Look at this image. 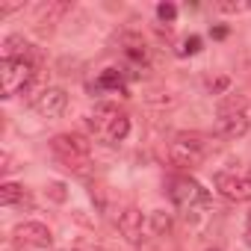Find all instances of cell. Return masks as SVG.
<instances>
[{"label":"cell","mask_w":251,"mask_h":251,"mask_svg":"<svg viewBox=\"0 0 251 251\" xmlns=\"http://www.w3.org/2000/svg\"><path fill=\"white\" fill-rule=\"evenodd\" d=\"M48 198H50V201H56V204H62V201L68 198V192H65V183H59V180L48 183Z\"/></svg>","instance_id":"cell-18"},{"label":"cell","mask_w":251,"mask_h":251,"mask_svg":"<svg viewBox=\"0 0 251 251\" xmlns=\"http://www.w3.org/2000/svg\"><path fill=\"white\" fill-rule=\"evenodd\" d=\"M68 9H71L68 3H45L39 6V24H56Z\"/></svg>","instance_id":"cell-14"},{"label":"cell","mask_w":251,"mask_h":251,"mask_svg":"<svg viewBox=\"0 0 251 251\" xmlns=\"http://www.w3.org/2000/svg\"><path fill=\"white\" fill-rule=\"evenodd\" d=\"M127 133H130V118L124 115V112H118V115L106 124V127H103V136H106L109 142H121Z\"/></svg>","instance_id":"cell-11"},{"label":"cell","mask_w":251,"mask_h":251,"mask_svg":"<svg viewBox=\"0 0 251 251\" xmlns=\"http://www.w3.org/2000/svg\"><path fill=\"white\" fill-rule=\"evenodd\" d=\"M50 151L56 154V160L68 172H74L80 177H86L92 172V148H89V142L80 133H59V136H53L50 139Z\"/></svg>","instance_id":"cell-1"},{"label":"cell","mask_w":251,"mask_h":251,"mask_svg":"<svg viewBox=\"0 0 251 251\" xmlns=\"http://www.w3.org/2000/svg\"><path fill=\"white\" fill-rule=\"evenodd\" d=\"M245 242H248V248H251V225H248V230H245Z\"/></svg>","instance_id":"cell-23"},{"label":"cell","mask_w":251,"mask_h":251,"mask_svg":"<svg viewBox=\"0 0 251 251\" xmlns=\"http://www.w3.org/2000/svg\"><path fill=\"white\" fill-rule=\"evenodd\" d=\"M213 183L230 201H251V172H219Z\"/></svg>","instance_id":"cell-5"},{"label":"cell","mask_w":251,"mask_h":251,"mask_svg":"<svg viewBox=\"0 0 251 251\" xmlns=\"http://www.w3.org/2000/svg\"><path fill=\"white\" fill-rule=\"evenodd\" d=\"M207 251H222V248H207Z\"/></svg>","instance_id":"cell-24"},{"label":"cell","mask_w":251,"mask_h":251,"mask_svg":"<svg viewBox=\"0 0 251 251\" xmlns=\"http://www.w3.org/2000/svg\"><path fill=\"white\" fill-rule=\"evenodd\" d=\"M157 18H160L163 24H172V21L177 18V6H175V3H160V6H157Z\"/></svg>","instance_id":"cell-17"},{"label":"cell","mask_w":251,"mask_h":251,"mask_svg":"<svg viewBox=\"0 0 251 251\" xmlns=\"http://www.w3.org/2000/svg\"><path fill=\"white\" fill-rule=\"evenodd\" d=\"M216 133L222 139H242L248 133V112L245 109H219Z\"/></svg>","instance_id":"cell-7"},{"label":"cell","mask_w":251,"mask_h":251,"mask_svg":"<svg viewBox=\"0 0 251 251\" xmlns=\"http://www.w3.org/2000/svg\"><path fill=\"white\" fill-rule=\"evenodd\" d=\"M198 50H201V39H198V36L183 39V42H180V48H177V53H180V56H192V53H198Z\"/></svg>","instance_id":"cell-16"},{"label":"cell","mask_w":251,"mask_h":251,"mask_svg":"<svg viewBox=\"0 0 251 251\" xmlns=\"http://www.w3.org/2000/svg\"><path fill=\"white\" fill-rule=\"evenodd\" d=\"M71 251H103L100 245H95V242H77Z\"/></svg>","instance_id":"cell-21"},{"label":"cell","mask_w":251,"mask_h":251,"mask_svg":"<svg viewBox=\"0 0 251 251\" xmlns=\"http://www.w3.org/2000/svg\"><path fill=\"white\" fill-rule=\"evenodd\" d=\"M95 86H98V89H112V92H124V74H121L118 68H103Z\"/></svg>","instance_id":"cell-13"},{"label":"cell","mask_w":251,"mask_h":251,"mask_svg":"<svg viewBox=\"0 0 251 251\" xmlns=\"http://www.w3.org/2000/svg\"><path fill=\"white\" fill-rule=\"evenodd\" d=\"M3 59H33V45L24 36H9L3 42Z\"/></svg>","instance_id":"cell-10"},{"label":"cell","mask_w":251,"mask_h":251,"mask_svg":"<svg viewBox=\"0 0 251 251\" xmlns=\"http://www.w3.org/2000/svg\"><path fill=\"white\" fill-rule=\"evenodd\" d=\"M207 157V142L198 133H177L169 145V160L177 169H195Z\"/></svg>","instance_id":"cell-3"},{"label":"cell","mask_w":251,"mask_h":251,"mask_svg":"<svg viewBox=\"0 0 251 251\" xmlns=\"http://www.w3.org/2000/svg\"><path fill=\"white\" fill-rule=\"evenodd\" d=\"M169 198L175 207H183V210H195V207H207L210 204V195L207 189L192 180V177H175L169 183Z\"/></svg>","instance_id":"cell-4"},{"label":"cell","mask_w":251,"mask_h":251,"mask_svg":"<svg viewBox=\"0 0 251 251\" xmlns=\"http://www.w3.org/2000/svg\"><path fill=\"white\" fill-rule=\"evenodd\" d=\"M227 86H230V80H227V77L207 80V92H210V95H222V92H227Z\"/></svg>","instance_id":"cell-20"},{"label":"cell","mask_w":251,"mask_h":251,"mask_svg":"<svg viewBox=\"0 0 251 251\" xmlns=\"http://www.w3.org/2000/svg\"><path fill=\"white\" fill-rule=\"evenodd\" d=\"M118 230H121V236L127 239V242H139V236H142V213H139L136 207L121 210V216H118Z\"/></svg>","instance_id":"cell-9"},{"label":"cell","mask_w":251,"mask_h":251,"mask_svg":"<svg viewBox=\"0 0 251 251\" xmlns=\"http://www.w3.org/2000/svg\"><path fill=\"white\" fill-rule=\"evenodd\" d=\"M216 9L219 12H242V9H248V3L245 0H219Z\"/></svg>","instance_id":"cell-19"},{"label":"cell","mask_w":251,"mask_h":251,"mask_svg":"<svg viewBox=\"0 0 251 251\" xmlns=\"http://www.w3.org/2000/svg\"><path fill=\"white\" fill-rule=\"evenodd\" d=\"M15 239H18L21 245H27V248H50L53 233H50V227L42 225V222H21V225L15 227Z\"/></svg>","instance_id":"cell-8"},{"label":"cell","mask_w":251,"mask_h":251,"mask_svg":"<svg viewBox=\"0 0 251 251\" xmlns=\"http://www.w3.org/2000/svg\"><path fill=\"white\" fill-rule=\"evenodd\" d=\"M248 222H251V213H248Z\"/></svg>","instance_id":"cell-25"},{"label":"cell","mask_w":251,"mask_h":251,"mask_svg":"<svg viewBox=\"0 0 251 251\" xmlns=\"http://www.w3.org/2000/svg\"><path fill=\"white\" fill-rule=\"evenodd\" d=\"M15 9H21V3H3V6H0V15H9Z\"/></svg>","instance_id":"cell-22"},{"label":"cell","mask_w":251,"mask_h":251,"mask_svg":"<svg viewBox=\"0 0 251 251\" xmlns=\"http://www.w3.org/2000/svg\"><path fill=\"white\" fill-rule=\"evenodd\" d=\"M21 201H27V192H24L21 183L6 180L3 186H0V204H3V207H15V204H21Z\"/></svg>","instance_id":"cell-12"},{"label":"cell","mask_w":251,"mask_h":251,"mask_svg":"<svg viewBox=\"0 0 251 251\" xmlns=\"http://www.w3.org/2000/svg\"><path fill=\"white\" fill-rule=\"evenodd\" d=\"M33 109H36L42 118H59V115L68 109V95H65V89H59V86H45V89L33 98Z\"/></svg>","instance_id":"cell-6"},{"label":"cell","mask_w":251,"mask_h":251,"mask_svg":"<svg viewBox=\"0 0 251 251\" xmlns=\"http://www.w3.org/2000/svg\"><path fill=\"white\" fill-rule=\"evenodd\" d=\"M33 83H36L33 59H3L0 62V92H3V98L24 95Z\"/></svg>","instance_id":"cell-2"},{"label":"cell","mask_w":251,"mask_h":251,"mask_svg":"<svg viewBox=\"0 0 251 251\" xmlns=\"http://www.w3.org/2000/svg\"><path fill=\"white\" fill-rule=\"evenodd\" d=\"M148 222H151V230H154L157 236H166V233L172 230V216H169L166 210H154Z\"/></svg>","instance_id":"cell-15"}]
</instances>
